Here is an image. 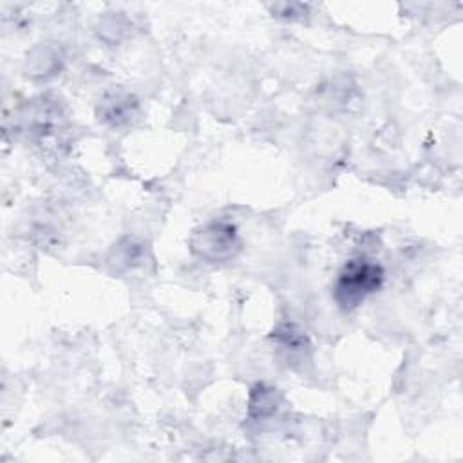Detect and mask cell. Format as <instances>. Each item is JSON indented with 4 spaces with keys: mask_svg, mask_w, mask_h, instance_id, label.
<instances>
[{
    "mask_svg": "<svg viewBox=\"0 0 463 463\" xmlns=\"http://www.w3.org/2000/svg\"><path fill=\"white\" fill-rule=\"evenodd\" d=\"M192 251L206 260H224L241 248L237 232L228 222H210L195 230L190 239Z\"/></svg>",
    "mask_w": 463,
    "mask_h": 463,
    "instance_id": "7a4b0ae2",
    "label": "cell"
},
{
    "mask_svg": "<svg viewBox=\"0 0 463 463\" xmlns=\"http://www.w3.org/2000/svg\"><path fill=\"white\" fill-rule=\"evenodd\" d=\"M383 282V269L380 264L367 259L349 260L335 282V302L349 311L360 306L371 293L378 291Z\"/></svg>",
    "mask_w": 463,
    "mask_h": 463,
    "instance_id": "6da1fadb",
    "label": "cell"
}]
</instances>
